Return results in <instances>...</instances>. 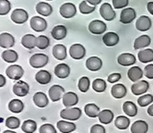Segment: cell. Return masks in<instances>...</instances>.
I'll use <instances>...</instances> for the list:
<instances>
[{
	"instance_id": "1",
	"label": "cell",
	"mask_w": 153,
	"mask_h": 133,
	"mask_svg": "<svg viewBox=\"0 0 153 133\" xmlns=\"http://www.w3.org/2000/svg\"><path fill=\"white\" fill-rule=\"evenodd\" d=\"M82 115V110L78 107H66L62 110L60 116L65 120L69 121H77Z\"/></svg>"
},
{
	"instance_id": "2",
	"label": "cell",
	"mask_w": 153,
	"mask_h": 133,
	"mask_svg": "<svg viewBox=\"0 0 153 133\" xmlns=\"http://www.w3.org/2000/svg\"><path fill=\"white\" fill-rule=\"evenodd\" d=\"M48 56L44 54H35L30 58V64L33 68H41L48 64Z\"/></svg>"
},
{
	"instance_id": "3",
	"label": "cell",
	"mask_w": 153,
	"mask_h": 133,
	"mask_svg": "<svg viewBox=\"0 0 153 133\" xmlns=\"http://www.w3.org/2000/svg\"><path fill=\"white\" fill-rule=\"evenodd\" d=\"M5 73L7 75V77L11 80H15V81H19L24 73V71L22 69V67L21 65H17V64H12L9 67H7V69L5 70Z\"/></svg>"
},
{
	"instance_id": "4",
	"label": "cell",
	"mask_w": 153,
	"mask_h": 133,
	"mask_svg": "<svg viewBox=\"0 0 153 133\" xmlns=\"http://www.w3.org/2000/svg\"><path fill=\"white\" fill-rule=\"evenodd\" d=\"M100 13L102 18L108 21H113L116 18V13L113 10V7L108 3H104L100 9Z\"/></svg>"
},
{
	"instance_id": "5",
	"label": "cell",
	"mask_w": 153,
	"mask_h": 133,
	"mask_svg": "<svg viewBox=\"0 0 153 133\" xmlns=\"http://www.w3.org/2000/svg\"><path fill=\"white\" fill-rule=\"evenodd\" d=\"M136 18V11L132 7H126L122 10L120 14V21L124 24L131 23Z\"/></svg>"
},
{
	"instance_id": "6",
	"label": "cell",
	"mask_w": 153,
	"mask_h": 133,
	"mask_svg": "<svg viewBox=\"0 0 153 133\" xmlns=\"http://www.w3.org/2000/svg\"><path fill=\"white\" fill-rule=\"evenodd\" d=\"M30 28L37 31V32H41L44 31L47 29V21L45 19H43L40 16H34L30 19Z\"/></svg>"
},
{
	"instance_id": "7",
	"label": "cell",
	"mask_w": 153,
	"mask_h": 133,
	"mask_svg": "<svg viewBox=\"0 0 153 133\" xmlns=\"http://www.w3.org/2000/svg\"><path fill=\"white\" fill-rule=\"evenodd\" d=\"M59 13L62 17L65 19H70L76 14V7L72 3H65L61 5Z\"/></svg>"
},
{
	"instance_id": "8",
	"label": "cell",
	"mask_w": 153,
	"mask_h": 133,
	"mask_svg": "<svg viewBox=\"0 0 153 133\" xmlns=\"http://www.w3.org/2000/svg\"><path fill=\"white\" fill-rule=\"evenodd\" d=\"M29 14L23 9H15L11 14V20L17 24H22L28 21Z\"/></svg>"
},
{
	"instance_id": "9",
	"label": "cell",
	"mask_w": 153,
	"mask_h": 133,
	"mask_svg": "<svg viewBox=\"0 0 153 133\" xmlns=\"http://www.w3.org/2000/svg\"><path fill=\"white\" fill-rule=\"evenodd\" d=\"M70 55L72 58L75 60H81L86 55L85 47L81 44H74L70 47Z\"/></svg>"
},
{
	"instance_id": "10",
	"label": "cell",
	"mask_w": 153,
	"mask_h": 133,
	"mask_svg": "<svg viewBox=\"0 0 153 133\" xmlns=\"http://www.w3.org/2000/svg\"><path fill=\"white\" fill-rule=\"evenodd\" d=\"M107 30V24L100 20H94L89 24V30L92 34H102Z\"/></svg>"
},
{
	"instance_id": "11",
	"label": "cell",
	"mask_w": 153,
	"mask_h": 133,
	"mask_svg": "<svg viewBox=\"0 0 153 133\" xmlns=\"http://www.w3.org/2000/svg\"><path fill=\"white\" fill-rule=\"evenodd\" d=\"M13 91L18 97H25L30 91V86L25 81H19L13 85Z\"/></svg>"
},
{
	"instance_id": "12",
	"label": "cell",
	"mask_w": 153,
	"mask_h": 133,
	"mask_svg": "<svg viewBox=\"0 0 153 133\" xmlns=\"http://www.w3.org/2000/svg\"><path fill=\"white\" fill-rule=\"evenodd\" d=\"M64 95H65V89L59 85H54L48 90V96L52 102H56L60 100Z\"/></svg>"
},
{
	"instance_id": "13",
	"label": "cell",
	"mask_w": 153,
	"mask_h": 133,
	"mask_svg": "<svg viewBox=\"0 0 153 133\" xmlns=\"http://www.w3.org/2000/svg\"><path fill=\"white\" fill-rule=\"evenodd\" d=\"M149 89V82L146 81H139L132 85L131 90L134 95L139 96L143 93H146Z\"/></svg>"
},
{
	"instance_id": "14",
	"label": "cell",
	"mask_w": 153,
	"mask_h": 133,
	"mask_svg": "<svg viewBox=\"0 0 153 133\" xmlns=\"http://www.w3.org/2000/svg\"><path fill=\"white\" fill-rule=\"evenodd\" d=\"M151 27H152V20L150 17L146 15L141 16L135 23V28L140 31H147L151 29Z\"/></svg>"
},
{
	"instance_id": "15",
	"label": "cell",
	"mask_w": 153,
	"mask_h": 133,
	"mask_svg": "<svg viewBox=\"0 0 153 133\" xmlns=\"http://www.w3.org/2000/svg\"><path fill=\"white\" fill-rule=\"evenodd\" d=\"M86 68L91 72H97L102 67V60L97 56H91L86 61Z\"/></svg>"
},
{
	"instance_id": "16",
	"label": "cell",
	"mask_w": 153,
	"mask_h": 133,
	"mask_svg": "<svg viewBox=\"0 0 153 133\" xmlns=\"http://www.w3.org/2000/svg\"><path fill=\"white\" fill-rule=\"evenodd\" d=\"M117 62L120 65L123 66H130L133 65L136 63V57L130 53H124L121 54L118 58H117Z\"/></svg>"
},
{
	"instance_id": "17",
	"label": "cell",
	"mask_w": 153,
	"mask_h": 133,
	"mask_svg": "<svg viewBox=\"0 0 153 133\" xmlns=\"http://www.w3.org/2000/svg\"><path fill=\"white\" fill-rule=\"evenodd\" d=\"M15 42L14 37L7 32H3L0 34V47L3 48H9L13 47Z\"/></svg>"
},
{
	"instance_id": "18",
	"label": "cell",
	"mask_w": 153,
	"mask_h": 133,
	"mask_svg": "<svg viewBox=\"0 0 153 133\" xmlns=\"http://www.w3.org/2000/svg\"><path fill=\"white\" fill-rule=\"evenodd\" d=\"M103 43L108 47H114L119 42V36L115 32H107L102 38Z\"/></svg>"
},
{
	"instance_id": "19",
	"label": "cell",
	"mask_w": 153,
	"mask_h": 133,
	"mask_svg": "<svg viewBox=\"0 0 153 133\" xmlns=\"http://www.w3.org/2000/svg\"><path fill=\"white\" fill-rule=\"evenodd\" d=\"M78 102H79L78 96L74 92H67L65 93V95L63 96V104L65 107L74 106L77 105Z\"/></svg>"
},
{
	"instance_id": "20",
	"label": "cell",
	"mask_w": 153,
	"mask_h": 133,
	"mask_svg": "<svg viewBox=\"0 0 153 133\" xmlns=\"http://www.w3.org/2000/svg\"><path fill=\"white\" fill-rule=\"evenodd\" d=\"M22 45L29 50L33 49L37 46V37L33 34H26L22 38Z\"/></svg>"
},
{
	"instance_id": "21",
	"label": "cell",
	"mask_w": 153,
	"mask_h": 133,
	"mask_svg": "<svg viewBox=\"0 0 153 133\" xmlns=\"http://www.w3.org/2000/svg\"><path fill=\"white\" fill-rule=\"evenodd\" d=\"M56 76L59 79H65L70 75V67L65 64H59L55 67Z\"/></svg>"
},
{
	"instance_id": "22",
	"label": "cell",
	"mask_w": 153,
	"mask_h": 133,
	"mask_svg": "<svg viewBox=\"0 0 153 133\" xmlns=\"http://www.w3.org/2000/svg\"><path fill=\"white\" fill-rule=\"evenodd\" d=\"M51 79H52V77H51L50 72L46 70H41V71L38 72L35 75L36 81L41 85L48 84L51 81Z\"/></svg>"
},
{
	"instance_id": "23",
	"label": "cell",
	"mask_w": 153,
	"mask_h": 133,
	"mask_svg": "<svg viewBox=\"0 0 153 133\" xmlns=\"http://www.w3.org/2000/svg\"><path fill=\"white\" fill-rule=\"evenodd\" d=\"M143 71L139 67V66H134L132 68L129 69V71L127 72V76L128 78L134 81V82H136V81H139L143 76Z\"/></svg>"
},
{
	"instance_id": "24",
	"label": "cell",
	"mask_w": 153,
	"mask_h": 133,
	"mask_svg": "<svg viewBox=\"0 0 153 133\" xmlns=\"http://www.w3.org/2000/svg\"><path fill=\"white\" fill-rule=\"evenodd\" d=\"M152 43V39L151 37L148 35H143L138 37L135 40H134V47L135 50L146 47L148 46H150Z\"/></svg>"
},
{
	"instance_id": "25",
	"label": "cell",
	"mask_w": 153,
	"mask_h": 133,
	"mask_svg": "<svg viewBox=\"0 0 153 133\" xmlns=\"http://www.w3.org/2000/svg\"><path fill=\"white\" fill-rule=\"evenodd\" d=\"M126 93H127V89L124 84H116L111 89V94L117 99L125 98Z\"/></svg>"
},
{
	"instance_id": "26",
	"label": "cell",
	"mask_w": 153,
	"mask_h": 133,
	"mask_svg": "<svg viewBox=\"0 0 153 133\" xmlns=\"http://www.w3.org/2000/svg\"><path fill=\"white\" fill-rule=\"evenodd\" d=\"M36 11L42 16H49L53 12V7L46 2H40L36 5Z\"/></svg>"
},
{
	"instance_id": "27",
	"label": "cell",
	"mask_w": 153,
	"mask_h": 133,
	"mask_svg": "<svg viewBox=\"0 0 153 133\" xmlns=\"http://www.w3.org/2000/svg\"><path fill=\"white\" fill-rule=\"evenodd\" d=\"M66 33H67V29L65 28V26L57 25L52 29L51 36L56 40H61L66 37Z\"/></svg>"
},
{
	"instance_id": "28",
	"label": "cell",
	"mask_w": 153,
	"mask_h": 133,
	"mask_svg": "<svg viewBox=\"0 0 153 133\" xmlns=\"http://www.w3.org/2000/svg\"><path fill=\"white\" fill-rule=\"evenodd\" d=\"M33 102L38 107L44 108L48 105V98L43 92H37L33 96Z\"/></svg>"
},
{
	"instance_id": "29",
	"label": "cell",
	"mask_w": 153,
	"mask_h": 133,
	"mask_svg": "<svg viewBox=\"0 0 153 133\" xmlns=\"http://www.w3.org/2000/svg\"><path fill=\"white\" fill-rule=\"evenodd\" d=\"M148 129V123L144 121L139 120L134 123V124L131 127V132L132 133H147Z\"/></svg>"
},
{
	"instance_id": "30",
	"label": "cell",
	"mask_w": 153,
	"mask_h": 133,
	"mask_svg": "<svg viewBox=\"0 0 153 133\" xmlns=\"http://www.w3.org/2000/svg\"><path fill=\"white\" fill-rule=\"evenodd\" d=\"M57 129L62 133H71L72 132L75 131L76 125L74 123L65 122V121H59L56 123Z\"/></svg>"
},
{
	"instance_id": "31",
	"label": "cell",
	"mask_w": 153,
	"mask_h": 133,
	"mask_svg": "<svg viewBox=\"0 0 153 133\" xmlns=\"http://www.w3.org/2000/svg\"><path fill=\"white\" fill-rule=\"evenodd\" d=\"M53 55L57 60H65L66 58V48L64 45L58 44L53 47Z\"/></svg>"
},
{
	"instance_id": "32",
	"label": "cell",
	"mask_w": 153,
	"mask_h": 133,
	"mask_svg": "<svg viewBox=\"0 0 153 133\" xmlns=\"http://www.w3.org/2000/svg\"><path fill=\"white\" fill-rule=\"evenodd\" d=\"M123 110L125 112V114L130 117H134L137 115L138 113V109L136 105L132 102V101H126L124 103L123 105Z\"/></svg>"
},
{
	"instance_id": "33",
	"label": "cell",
	"mask_w": 153,
	"mask_h": 133,
	"mask_svg": "<svg viewBox=\"0 0 153 133\" xmlns=\"http://www.w3.org/2000/svg\"><path fill=\"white\" fill-rule=\"evenodd\" d=\"M139 60L143 64H148L153 61V50L152 48L141 50L138 53Z\"/></svg>"
},
{
	"instance_id": "34",
	"label": "cell",
	"mask_w": 153,
	"mask_h": 133,
	"mask_svg": "<svg viewBox=\"0 0 153 133\" xmlns=\"http://www.w3.org/2000/svg\"><path fill=\"white\" fill-rule=\"evenodd\" d=\"M24 108V105L22 100L13 99L8 104V109L13 114H20Z\"/></svg>"
},
{
	"instance_id": "35",
	"label": "cell",
	"mask_w": 153,
	"mask_h": 133,
	"mask_svg": "<svg viewBox=\"0 0 153 133\" xmlns=\"http://www.w3.org/2000/svg\"><path fill=\"white\" fill-rule=\"evenodd\" d=\"M99 120L101 123L103 124H109L110 123L113 122L114 119V114L111 110H103L100 111L99 115Z\"/></svg>"
},
{
	"instance_id": "36",
	"label": "cell",
	"mask_w": 153,
	"mask_h": 133,
	"mask_svg": "<svg viewBox=\"0 0 153 133\" xmlns=\"http://www.w3.org/2000/svg\"><path fill=\"white\" fill-rule=\"evenodd\" d=\"M84 111H85V114L91 118L98 117L100 113V107L96 106L95 104H87L84 106Z\"/></svg>"
},
{
	"instance_id": "37",
	"label": "cell",
	"mask_w": 153,
	"mask_h": 133,
	"mask_svg": "<svg viewBox=\"0 0 153 133\" xmlns=\"http://www.w3.org/2000/svg\"><path fill=\"white\" fill-rule=\"evenodd\" d=\"M2 59L9 64L15 63L18 60V54L14 50H4L2 53Z\"/></svg>"
},
{
	"instance_id": "38",
	"label": "cell",
	"mask_w": 153,
	"mask_h": 133,
	"mask_svg": "<svg viewBox=\"0 0 153 133\" xmlns=\"http://www.w3.org/2000/svg\"><path fill=\"white\" fill-rule=\"evenodd\" d=\"M130 120L126 116H118L115 120V125L119 130H126L130 125Z\"/></svg>"
},
{
	"instance_id": "39",
	"label": "cell",
	"mask_w": 153,
	"mask_h": 133,
	"mask_svg": "<svg viewBox=\"0 0 153 133\" xmlns=\"http://www.w3.org/2000/svg\"><path fill=\"white\" fill-rule=\"evenodd\" d=\"M37 129V123L33 120H26L22 124V131L25 133H33Z\"/></svg>"
},
{
	"instance_id": "40",
	"label": "cell",
	"mask_w": 153,
	"mask_h": 133,
	"mask_svg": "<svg viewBox=\"0 0 153 133\" xmlns=\"http://www.w3.org/2000/svg\"><path fill=\"white\" fill-rule=\"evenodd\" d=\"M92 89L98 93H102L107 89V83L102 79H96L92 82Z\"/></svg>"
},
{
	"instance_id": "41",
	"label": "cell",
	"mask_w": 153,
	"mask_h": 133,
	"mask_svg": "<svg viewBox=\"0 0 153 133\" xmlns=\"http://www.w3.org/2000/svg\"><path fill=\"white\" fill-rule=\"evenodd\" d=\"M49 45H50V40L47 36L40 35L39 37H37V46L36 47L39 49L44 50V49L48 48Z\"/></svg>"
},
{
	"instance_id": "42",
	"label": "cell",
	"mask_w": 153,
	"mask_h": 133,
	"mask_svg": "<svg viewBox=\"0 0 153 133\" xmlns=\"http://www.w3.org/2000/svg\"><path fill=\"white\" fill-rule=\"evenodd\" d=\"M79 10L82 14H89L95 11V5H90L89 3L85 0L81 2L79 5Z\"/></svg>"
},
{
	"instance_id": "43",
	"label": "cell",
	"mask_w": 153,
	"mask_h": 133,
	"mask_svg": "<svg viewBox=\"0 0 153 133\" xmlns=\"http://www.w3.org/2000/svg\"><path fill=\"white\" fill-rule=\"evenodd\" d=\"M20 124H21L20 120H19L17 117H14V116L8 117V118L5 120V126H6L8 129H12V130L18 129V128L20 127Z\"/></svg>"
},
{
	"instance_id": "44",
	"label": "cell",
	"mask_w": 153,
	"mask_h": 133,
	"mask_svg": "<svg viewBox=\"0 0 153 133\" xmlns=\"http://www.w3.org/2000/svg\"><path fill=\"white\" fill-rule=\"evenodd\" d=\"M78 88L80 89L81 92L82 93H86L90 88V80L88 77H82L79 81V83H78Z\"/></svg>"
},
{
	"instance_id": "45",
	"label": "cell",
	"mask_w": 153,
	"mask_h": 133,
	"mask_svg": "<svg viewBox=\"0 0 153 133\" xmlns=\"http://www.w3.org/2000/svg\"><path fill=\"white\" fill-rule=\"evenodd\" d=\"M153 102V97L151 94H146L139 98L138 99V104L142 107H145L149 105H151Z\"/></svg>"
},
{
	"instance_id": "46",
	"label": "cell",
	"mask_w": 153,
	"mask_h": 133,
	"mask_svg": "<svg viewBox=\"0 0 153 133\" xmlns=\"http://www.w3.org/2000/svg\"><path fill=\"white\" fill-rule=\"evenodd\" d=\"M11 10V3L8 0H0V15L7 14Z\"/></svg>"
},
{
	"instance_id": "47",
	"label": "cell",
	"mask_w": 153,
	"mask_h": 133,
	"mask_svg": "<svg viewBox=\"0 0 153 133\" xmlns=\"http://www.w3.org/2000/svg\"><path fill=\"white\" fill-rule=\"evenodd\" d=\"M39 133H56V130L52 124L46 123L39 128Z\"/></svg>"
},
{
	"instance_id": "48",
	"label": "cell",
	"mask_w": 153,
	"mask_h": 133,
	"mask_svg": "<svg viewBox=\"0 0 153 133\" xmlns=\"http://www.w3.org/2000/svg\"><path fill=\"white\" fill-rule=\"evenodd\" d=\"M113 6L116 9H121L126 7L129 4V0H112Z\"/></svg>"
},
{
	"instance_id": "49",
	"label": "cell",
	"mask_w": 153,
	"mask_h": 133,
	"mask_svg": "<svg viewBox=\"0 0 153 133\" xmlns=\"http://www.w3.org/2000/svg\"><path fill=\"white\" fill-rule=\"evenodd\" d=\"M143 73L144 76L148 79H153V64H148L145 66L144 70H143Z\"/></svg>"
},
{
	"instance_id": "50",
	"label": "cell",
	"mask_w": 153,
	"mask_h": 133,
	"mask_svg": "<svg viewBox=\"0 0 153 133\" xmlns=\"http://www.w3.org/2000/svg\"><path fill=\"white\" fill-rule=\"evenodd\" d=\"M121 74L120 73H118V72H115V73H112V74H110L109 76H108V81L109 82V83H116V82H117L120 79H121Z\"/></svg>"
},
{
	"instance_id": "51",
	"label": "cell",
	"mask_w": 153,
	"mask_h": 133,
	"mask_svg": "<svg viewBox=\"0 0 153 133\" xmlns=\"http://www.w3.org/2000/svg\"><path fill=\"white\" fill-rule=\"evenodd\" d=\"M91 133H106V130L100 124H95L91 128Z\"/></svg>"
},
{
	"instance_id": "52",
	"label": "cell",
	"mask_w": 153,
	"mask_h": 133,
	"mask_svg": "<svg viewBox=\"0 0 153 133\" xmlns=\"http://www.w3.org/2000/svg\"><path fill=\"white\" fill-rule=\"evenodd\" d=\"M147 9L149 11V13L153 15V2H149L147 4Z\"/></svg>"
},
{
	"instance_id": "53",
	"label": "cell",
	"mask_w": 153,
	"mask_h": 133,
	"mask_svg": "<svg viewBox=\"0 0 153 133\" xmlns=\"http://www.w3.org/2000/svg\"><path fill=\"white\" fill-rule=\"evenodd\" d=\"M89 4H91V5H97L99 4H100V2L102 0H86Z\"/></svg>"
},
{
	"instance_id": "54",
	"label": "cell",
	"mask_w": 153,
	"mask_h": 133,
	"mask_svg": "<svg viewBox=\"0 0 153 133\" xmlns=\"http://www.w3.org/2000/svg\"><path fill=\"white\" fill-rule=\"evenodd\" d=\"M0 81H1V82H0V87L2 88V87H4V84H5V78H4V75H0Z\"/></svg>"
},
{
	"instance_id": "55",
	"label": "cell",
	"mask_w": 153,
	"mask_h": 133,
	"mask_svg": "<svg viewBox=\"0 0 153 133\" xmlns=\"http://www.w3.org/2000/svg\"><path fill=\"white\" fill-rule=\"evenodd\" d=\"M148 114H149V115H151V116H153V105H152L149 108H148Z\"/></svg>"
},
{
	"instance_id": "56",
	"label": "cell",
	"mask_w": 153,
	"mask_h": 133,
	"mask_svg": "<svg viewBox=\"0 0 153 133\" xmlns=\"http://www.w3.org/2000/svg\"><path fill=\"white\" fill-rule=\"evenodd\" d=\"M3 133H16L15 132H13V131H5V132H4Z\"/></svg>"
},
{
	"instance_id": "57",
	"label": "cell",
	"mask_w": 153,
	"mask_h": 133,
	"mask_svg": "<svg viewBox=\"0 0 153 133\" xmlns=\"http://www.w3.org/2000/svg\"><path fill=\"white\" fill-rule=\"evenodd\" d=\"M47 1H52V0H47Z\"/></svg>"
}]
</instances>
